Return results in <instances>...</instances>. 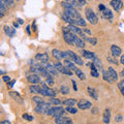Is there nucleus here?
I'll return each mask as SVG.
<instances>
[{"label": "nucleus", "instance_id": "35", "mask_svg": "<svg viewBox=\"0 0 124 124\" xmlns=\"http://www.w3.org/2000/svg\"><path fill=\"white\" fill-rule=\"evenodd\" d=\"M60 91H61L62 94H68L70 90H69V88L67 87V85L66 86H65V85H62V86L60 87Z\"/></svg>", "mask_w": 124, "mask_h": 124}, {"label": "nucleus", "instance_id": "54", "mask_svg": "<svg viewBox=\"0 0 124 124\" xmlns=\"http://www.w3.org/2000/svg\"><path fill=\"white\" fill-rule=\"evenodd\" d=\"M82 30H83V32H86V33H88V34H91V31H90V30H88L87 28L82 29Z\"/></svg>", "mask_w": 124, "mask_h": 124}, {"label": "nucleus", "instance_id": "42", "mask_svg": "<svg viewBox=\"0 0 124 124\" xmlns=\"http://www.w3.org/2000/svg\"><path fill=\"white\" fill-rule=\"evenodd\" d=\"M64 1H66V2H68V3H70V4H71L73 7L80 6V5H79V2H78V0H64Z\"/></svg>", "mask_w": 124, "mask_h": 124}, {"label": "nucleus", "instance_id": "4", "mask_svg": "<svg viewBox=\"0 0 124 124\" xmlns=\"http://www.w3.org/2000/svg\"><path fill=\"white\" fill-rule=\"evenodd\" d=\"M51 108V102H41L39 104H37L35 108V112L38 114H42V115H48L49 110Z\"/></svg>", "mask_w": 124, "mask_h": 124}, {"label": "nucleus", "instance_id": "55", "mask_svg": "<svg viewBox=\"0 0 124 124\" xmlns=\"http://www.w3.org/2000/svg\"><path fill=\"white\" fill-rule=\"evenodd\" d=\"M120 62H121L122 65H124V55H122L121 58H120Z\"/></svg>", "mask_w": 124, "mask_h": 124}, {"label": "nucleus", "instance_id": "58", "mask_svg": "<svg viewBox=\"0 0 124 124\" xmlns=\"http://www.w3.org/2000/svg\"><path fill=\"white\" fill-rule=\"evenodd\" d=\"M93 114H96V113H97V108H93Z\"/></svg>", "mask_w": 124, "mask_h": 124}, {"label": "nucleus", "instance_id": "53", "mask_svg": "<svg viewBox=\"0 0 124 124\" xmlns=\"http://www.w3.org/2000/svg\"><path fill=\"white\" fill-rule=\"evenodd\" d=\"M1 124H10V121H8V120H3V121H1Z\"/></svg>", "mask_w": 124, "mask_h": 124}, {"label": "nucleus", "instance_id": "51", "mask_svg": "<svg viewBox=\"0 0 124 124\" xmlns=\"http://www.w3.org/2000/svg\"><path fill=\"white\" fill-rule=\"evenodd\" d=\"M106 8H107V7L104 6L103 4H99V5H98V9H99L100 11H103V10L106 9Z\"/></svg>", "mask_w": 124, "mask_h": 124}, {"label": "nucleus", "instance_id": "50", "mask_svg": "<svg viewBox=\"0 0 124 124\" xmlns=\"http://www.w3.org/2000/svg\"><path fill=\"white\" fill-rule=\"evenodd\" d=\"M71 83H72V86H73V90L78 91V87H77V83L75 82V80H71Z\"/></svg>", "mask_w": 124, "mask_h": 124}, {"label": "nucleus", "instance_id": "32", "mask_svg": "<svg viewBox=\"0 0 124 124\" xmlns=\"http://www.w3.org/2000/svg\"><path fill=\"white\" fill-rule=\"evenodd\" d=\"M61 18H62V20L65 21L66 23H68V24H75V21H73L70 17H68L66 14H64V13H63V15L61 16Z\"/></svg>", "mask_w": 124, "mask_h": 124}, {"label": "nucleus", "instance_id": "22", "mask_svg": "<svg viewBox=\"0 0 124 124\" xmlns=\"http://www.w3.org/2000/svg\"><path fill=\"white\" fill-rule=\"evenodd\" d=\"M6 10H7V5L5 4V2L3 0H0V17H4V15L6 14Z\"/></svg>", "mask_w": 124, "mask_h": 124}, {"label": "nucleus", "instance_id": "56", "mask_svg": "<svg viewBox=\"0 0 124 124\" xmlns=\"http://www.w3.org/2000/svg\"><path fill=\"white\" fill-rule=\"evenodd\" d=\"M14 27H15V28H18V27H19V23L15 22V23H14Z\"/></svg>", "mask_w": 124, "mask_h": 124}, {"label": "nucleus", "instance_id": "20", "mask_svg": "<svg viewBox=\"0 0 124 124\" xmlns=\"http://www.w3.org/2000/svg\"><path fill=\"white\" fill-rule=\"evenodd\" d=\"M4 32L6 35H8V37H14L16 34V29L6 25V26H4Z\"/></svg>", "mask_w": 124, "mask_h": 124}, {"label": "nucleus", "instance_id": "31", "mask_svg": "<svg viewBox=\"0 0 124 124\" xmlns=\"http://www.w3.org/2000/svg\"><path fill=\"white\" fill-rule=\"evenodd\" d=\"M102 78L104 81H107L108 83H112L113 82V80H112V78L110 76V73H108V70H102Z\"/></svg>", "mask_w": 124, "mask_h": 124}, {"label": "nucleus", "instance_id": "47", "mask_svg": "<svg viewBox=\"0 0 124 124\" xmlns=\"http://www.w3.org/2000/svg\"><path fill=\"white\" fill-rule=\"evenodd\" d=\"M15 83H16V80H13V81H9V82H7L6 83V85H7V88H13L14 87V85H15Z\"/></svg>", "mask_w": 124, "mask_h": 124}, {"label": "nucleus", "instance_id": "48", "mask_svg": "<svg viewBox=\"0 0 124 124\" xmlns=\"http://www.w3.org/2000/svg\"><path fill=\"white\" fill-rule=\"evenodd\" d=\"M78 2H79L80 6H85L87 4V0H78Z\"/></svg>", "mask_w": 124, "mask_h": 124}, {"label": "nucleus", "instance_id": "59", "mask_svg": "<svg viewBox=\"0 0 124 124\" xmlns=\"http://www.w3.org/2000/svg\"><path fill=\"white\" fill-rule=\"evenodd\" d=\"M121 76H122V77H124V69H123V70L121 71Z\"/></svg>", "mask_w": 124, "mask_h": 124}, {"label": "nucleus", "instance_id": "57", "mask_svg": "<svg viewBox=\"0 0 124 124\" xmlns=\"http://www.w3.org/2000/svg\"><path fill=\"white\" fill-rule=\"evenodd\" d=\"M18 23H19V24H23V20H22V19H18Z\"/></svg>", "mask_w": 124, "mask_h": 124}, {"label": "nucleus", "instance_id": "39", "mask_svg": "<svg viewBox=\"0 0 124 124\" xmlns=\"http://www.w3.org/2000/svg\"><path fill=\"white\" fill-rule=\"evenodd\" d=\"M87 41H88L91 46H96V45H97V38H96V37L88 38V40H87Z\"/></svg>", "mask_w": 124, "mask_h": 124}, {"label": "nucleus", "instance_id": "17", "mask_svg": "<svg viewBox=\"0 0 124 124\" xmlns=\"http://www.w3.org/2000/svg\"><path fill=\"white\" fill-rule=\"evenodd\" d=\"M102 121L103 123L108 124L111 121V110L110 108H106L103 112V115H102Z\"/></svg>", "mask_w": 124, "mask_h": 124}, {"label": "nucleus", "instance_id": "43", "mask_svg": "<svg viewBox=\"0 0 124 124\" xmlns=\"http://www.w3.org/2000/svg\"><path fill=\"white\" fill-rule=\"evenodd\" d=\"M91 76L94 77V78H98L99 77V70H97V69H91Z\"/></svg>", "mask_w": 124, "mask_h": 124}, {"label": "nucleus", "instance_id": "45", "mask_svg": "<svg viewBox=\"0 0 124 124\" xmlns=\"http://www.w3.org/2000/svg\"><path fill=\"white\" fill-rule=\"evenodd\" d=\"M5 2V4L7 5V7H11L14 6V0H3Z\"/></svg>", "mask_w": 124, "mask_h": 124}, {"label": "nucleus", "instance_id": "14", "mask_svg": "<svg viewBox=\"0 0 124 124\" xmlns=\"http://www.w3.org/2000/svg\"><path fill=\"white\" fill-rule=\"evenodd\" d=\"M55 122L56 124H71L72 123V120L69 119V118H66V117H58V118H55Z\"/></svg>", "mask_w": 124, "mask_h": 124}, {"label": "nucleus", "instance_id": "7", "mask_svg": "<svg viewBox=\"0 0 124 124\" xmlns=\"http://www.w3.org/2000/svg\"><path fill=\"white\" fill-rule=\"evenodd\" d=\"M64 14H66L68 17H70L73 21H75V25H76V21L78 20V19L82 18L80 16V14L77 11V9L75 8V7H72V8H69V9H65L64 10Z\"/></svg>", "mask_w": 124, "mask_h": 124}, {"label": "nucleus", "instance_id": "10", "mask_svg": "<svg viewBox=\"0 0 124 124\" xmlns=\"http://www.w3.org/2000/svg\"><path fill=\"white\" fill-rule=\"evenodd\" d=\"M27 80H28V82L30 84H38L41 82V79L40 77L37 75V73H32V75H30L27 77Z\"/></svg>", "mask_w": 124, "mask_h": 124}, {"label": "nucleus", "instance_id": "8", "mask_svg": "<svg viewBox=\"0 0 124 124\" xmlns=\"http://www.w3.org/2000/svg\"><path fill=\"white\" fill-rule=\"evenodd\" d=\"M78 108L80 110H88V108H92V103L87 99H80L78 101Z\"/></svg>", "mask_w": 124, "mask_h": 124}, {"label": "nucleus", "instance_id": "25", "mask_svg": "<svg viewBox=\"0 0 124 124\" xmlns=\"http://www.w3.org/2000/svg\"><path fill=\"white\" fill-rule=\"evenodd\" d=\"M29 90L32 94H39V90H40V86H37L36 84H31V86L29 87Z\"/></svg>", "mask_w": 124, "mask_h": 124}, {"label": "nucleus", "instance_id": "13", "mask_svg": "<svg viewBox=\"0 0 124 124\" xmlns=\"http://www.w3.org/2000/svg\"><path fill=\"white\" fill-rule=\"evenodd\" d=\"M35 59L38 60L39 62H49V59H50V57L49 55L46 53H37L36 55H35Z\"/></svg>", "mask_w": 124, "mask_h": 124}, {"label": "nucleus", "instance_id": "23", "mask_svg": "<svg viewBox=\"0 0 124 124\" xmlns=\"http://www.w3.org/2000/svg\"><path fill=\"white\" fill-rule=\"evenodd\" d=\"M62 103L64 106H75V104H78V100L76 98H67V99H64Z\"/></svg>", "mask_w": 124, "mask_h": 124}, {"label": "nucleus", "instance_id": "11", "mask_svg": "<svg viewBox=\"0 0 124 124\" xmlns=\"http://www.w3.org/2000/svg\"><path fill=\"white\" fill-rule=\"evenodd\" d=\"M111 6L116 10V11H119L120 9L123 7V2L122 0H111Z\"/></svg>", "mask_w": 124, "mask_h": 124}, {"label": "nucleus", "instance_id": "3", "mask_svg": "<svg viewBox=\"0 0 124 124\" xmlns=\"http://www.w3.org/2000/svg\"><path fill=\"white\" fill-rule=\"evenodd\" d=\"M65 111L63 108L60 107V106H55L54 108H51L48 112V115L49 116H53L54 118H58V117H61L62 115L65 113Z\"/></svg>", "mask_w": 124, "mask_h": 124}, {"label": "nucleus", "instance_id": "30", "mask_svg": "<svg viewBox=\"0 0 124 124\" xmlns=\"http://www.w3.org/2000/svg\"><path fill=\"white\" fill-rule=\"evenodd\" d=\"M64 62H65V66H66V67H68L69 69H71V70H73V71L76 70L77 66H76V63H75V62L69 61V59H65Z\"/></svg>", "mask_w": 124, "mask_h": 124}, {"label": "nucleus", "instance_id": "46", "mask_svg": "<svg viewBox=\"0 0 124 124\" xmlns=\"http://www.w3.org/2000/svg\"><path fill=\"white\" fill-rule=\"evenodd\" d=\"M123 120V116L122 115H116L115 116V121L116 122H122Z\"/></svg>", "mask_w": 124, "mask_h": 124}, {"label": "nucleus", "instance_id": "24", "mask_svg": "<svg viewBox=\"0 0 124 124\" xmlns=\"http://www.w3.org/2000/svg\"><path fill=\"white\" fill-rule=\"evenodd\" d=\"M108 73H110V76H111V78H112V80L113 81H117L118 80V73L113 67H108Z\"/></svg>", "mask_w": 124, "mask_h": 124}, {"label": "nucleus", "instance_id": "37", "mask_svg": "<svg viewBox=\"0 0 124 124\" xmlns=\"http://www.w3.org/2000/svg\"><path fill=\"white\" fill-rule=\"evenodd\" d=\"M50 102H51V104H54V106H59V104L61 103L60 99L55 98V97H52L51 99H50Z\"/></svg>", "mask_w": 124, "mask_h": 124}, {"label": "nucleus", "instance_id": "36", "mask_svg": "<svg viewBox=\"0 0 124 124\" xmlns=\"http://www.w3.org/2000/svg\"><path fill=\"white\" fill-rule=\"evenodd\" d=\"M52 76H53V75H50L49 77H46V83L48 84L50 87H51V86H53V85H54V80H53Z\"/></svg>", "mask_w": 124, "mask_h": 124}, {"label": "nucleus", "instance_id": "26", "mask_svg": "<svg viewBox=\"0 0 124 124\" xmlns=\"http://www.w3.org/2000/svg\"><path fill=\"white\" fill-rule=\"evenodd\" d=\"M92 61H93V63L95 64V66L97 67V69H98L99 71H102V70H103V66H102L101 60H100V59H98V58L96 57V58H94V59H93Z\"/></svg>", "mask_w": 124, "mask_h": 124}, {"label": "nucleus", "instance_id": "40", "mask_svg": "<svg viewBox=\"0 0 124 124\" xmlns=\"http://www.w3.org/2000/svg\"><path fill=\"white\" fill-rule=\"evenodd\" d=\"M61 4H62V6L64 7V9H69V8H72V7H73V6L70 4V3H68V2H66V1H63V2L61 3ZM75 8H76V7H75Z\"/></svg>", "mask_w": 124, "mask_h": 124}, {"label": "nucleus", "instance_id": "38", "mask_svg": "<svg viewBox=\"0 0 124 124\" xmlns=\"http://www.w3.org/2000/svg\"><path fill=\"white\" fill-rule=\"evenodd\" d=\"M118 88H119L120 92H121V94L124 95V80H122L121 82L118 83Z\"/></svg>", "mask_w": 124, "mask_h": 124}, {"label": "nucleus", "instance_id": "6", "mask_svg": "<svg viewBox=\"0 0 124 124\" xmlns=\"http://www.w3.org/2000/svg\"><path fill=\"white\" fill-rule=\"evenodd\" d=\"M67 54H68V56H69V59H70L71 61H73L76 64L78 65H83L84 64V62L82 60V58H81L79 55H77L76 53H73L72 51H70V50H67Z\"/></svg>", "mask_w": 124, "mask_h": 124}, {"label": "nucleus", "instance_id": "28", "mask_svg": "<svg viewBox=\"0 0 124 124\" xmlns=\"http://www.w3.org/2000/svg\"><path fill=\"white\" fill-rule=\"evenodd\" d=\"M101 13H102V15H103V17L106 18V19H108V20H112V19H113V17H114V15H113V13H112L111 9L106 8L103 11H101Z\"/></svg>", "mask_w": 124, "mask_h": 124}, {"label": "nucleus", "instance_id": "33", "mask_svg": "<svg viewBox=\"0 0 124 124\" xmlns=\"http://www.w3.org/2000/svg\"><path fill=\"white\" fill-rule=\"evenodd\" d=\"M66 112H68L69 114H77L78 113V108H75V106H66Z\"/></svg>", "mask_w": 124, "mask_h": 124}, {"label": "nucleus", "instance_id": "1", "mask_svg": "<svg viewBox=\"0 0 124 124\" xmlns=\"http://www.w3.org/2000/svg\"><path fill=\"white\" fill-rule=\"evenodd\" d=\"M39 94H41L42 96H46V97H55L56 92L54 90H52V89L48 86L46 83H41Z\"/></svg>", "mask_w": 124, "mask_h": 124}, {"label": "nucleus", "instance_id": "44", "mask_svg": "<svg viewBox=\"0 0 124 124\" xmlns=\"http://www.w3.org/2000/svg\"><path fill=\"white\" fill-rule=\"evenodd\" d=\"M23 119H25V120H27V121H33V117L32 116H30V115H28V114H24L23 115Z\"/></svg>", "mask_w": 124, "mask_h": 124}, {"label": "nucleus", "instance_id": "27", "mask_svg": "<svg viewBox=\"0 0 124 124\" xmlns=\"http://www.w3.org/2000/svg\"><path fill=\"white\" fill-rule=\"evenodd\" d=\"M87 90H88V93H89V95L91 96V97L93 99H95V100H97L98 99V96H97V92H96L95 89H93L92 87H88L87 88Z\"/></svg>", "mask_w": 124, "mask_h": 124}, {"label": "nucleus", "instance_id": "41", "mask_svg": "<svg viewBox=\"0 0 124 124\" xmlns=\"http://www.w3.org/2000/svg\"><path fill=\"white\" fill-rule=\"evenodd\" d=\"M32 100H33V102H35V103H37V104L44 102V99H42L41 97H39V96H34Z\"/></svg>", "mask_w": 124, "mask_h": 124}, {"label": "nucleus", "instance_id": "12", "mask_svg": "<svg viewBox=\"0 0 124 124\" xmlns=\"http://www.w3.org/2000/svg\"><path fill=\"white\" fill-rule=\"evenodd\" d=\"M72 40H73V45L79 46V48H84L85 46V41L83 40V38H80L79 36H77V34L73 33L72 36Z\"/></svg>", "mask_w": 124, "mask_h": 124}, {"label": "nucleus", "instance_id": "5", "mask_svg": "<svg viewBox=\"0 0 124 124\" xmlns=\"http://www.w3.org/2000/svg\"><path fill=\"white\" fill-rule=\"evenodd\" d=\"M54 65H55V67L58 69V71L61 72V73H63V75H66V76H72V71H71V69H69L68 67L66 66H64V65H62L61 62H55L54 63Z\"/></svg>", "mask_w": 124, "mask_h": 124}, {"label": "nucleus", "instance_id": "60", "mask_svg": "<svg viewBox=\"0 0 124 124\" xmlns=\"http://www.w3.org/2000/svg\"><path fill=\"white\" fill-rule=\"evenodd\" d=\"M17 1H19V0H17Z\"/></svg>", "mask_w": 124, "mask_h": 124}, {"label": "nucleus", "instance_id": "16", "mask_svg": "<svg viewBox=\"0 0 124 124\" xmlns=\"http://www.w3.org/2000/svg\"><path fill=\"white\" fill-rule=\"evenodd\" d=\"M8 95L15 100V101H17V102H19V103H23V98L21 97V95L19 94L18 92H16V91H10V92L8 93Z\"/></svg>", "mask_w": 124, "mask_h": 124}, {"label": "nucleus", "instance_id": "2", "mask_svg": "<svg viewBox=\"0 0 124 124\" xmlns=\"http://www.w3.org/2000/svg\"><path fill=\"white\" fill-rule=\"evenodd\" d=\"M85 16H86L87 21L90 23V24H92V25L97 24L98 18H97V16L95 15V13L90 8V7H86V8H85Z\"/></svg>", "mask_w": 124, "mask_h": 124}, {"label": "nucleus", "instance_id": "34", "mask_svg": "<svg viewBox=\"0 0 124 124\" xmlns=\"http://www.w3.org/2000/svg\"><path fill=\"white\" fill-rule=\"evenodd\" d=\"M107 60L110 62V63H112V64H116V65L118 64L117 59H116V57H114L113 55H112V56H108V57H107Z\"/></svg>", "mask_w": 124, "mask_h": 124}, {"label": "nucleus", "instance_id": "29", "mask_svg": "<svg viewBox=\"0 0 124 124\" xmlns=\"http://www.w3.org/2000/svg\"><path fill=\"white\" fill-rule=\"evenodd\" d=\"M75 73H76L77 77L79 78L80 80H82V81H85V80H86V75H85V73H84L82 70H81L80 68H76Z\"/></svg>", "mask_w": 124, "mask_h": 124}, {"label": "nucleus", "instance_id": "21", "mask_svg": "<svg viewBox=\"0 0 124 124\" xmlns=\"http://www.w3.org/2000/svg\"><path fill=\"white\" fill-rule=\"evenodd\" d=\"M52 55L53 57L55 58L56 60H61L62 58H63V55H62V51H60V50H58V49H54L52 50Z\"/></svg>", "mask_w": 124, "mask_h": 124}, {"label": "nucleus", "instance_id": "18", "mask_svg": "<svg viewBox=\"0 0 124 124\" xmlns=\"http://www.w3.org/2000/svg\"><path fill=\"white\" fill-rule=\"evenodd\" d=\"M63 36H64V40L66 41L68 45H73V40H72L73 33L71 32V31H67V32H63Z\"/></svg>", "mask_w": 124, "mask_h": 124}, {"label": "nucleus", "instance_id": "15", "mask_svg": "<svg viewBox=\"0 0 124 124\" xmlns=\"http://www.w3.org/2000/svg\"><path fill=\"white\" fill-rule=\"evenodd\" d=\"M111 53H112V55H113L114 57H119V56H121L122 50L120 49L118 46L112 45V46H111Z\"/></svg>", "mask_w": 124, "mask_h": 124}, {"label": "nucleus", "instance_id": "9", "mask_svg": "<svg viewBox=\"0 0 124 124\" xmlns=\"http://www.w3.org/2000/svg\"><path fill=\"white\" fill-rule=\"evenodd\" d=\"M41 63H42V62H41ZM42 65H44V66L49 70V72L51 73V75H53V76H57L58 72H59L54 64H51V63H49V62H44Z\"/></svg>", "mask_w": 124, "mask_h": 124}, {"label": "nucleus", "instance_id": "52", "mask_svg": "<svg viewBox=\"0 0 124 124\" xmlns=\"http://www.w3.org/2000/svg\"><path fill=\"white\" fill-rule=\"evenodd\" d=\"M26 31H27V33H28L29 35H30V34H31V31H30V26H29V25L26 27Z\"/></svg>", "mask_w": 124, "mask_h": 124}, {"label": "nucleus", "instance_id": "49", "mask_svg": "<svg viewBox=\"0 0 124 124\" xmlns=\"http://www.w3.org/2000/svg\"><path fill=\"white\" fill-rule=\"evenodd\" d=\"M2 81H3V82H5V83L9 82V81H10V77L9 76H3L2 77Z\"/></svg>", "mask_w": 124, "mask_h": 124}, {"label": "nucleus", "instance_id": "19", "mask_svg": "<svg viewBox=\"0 0 124 124\" xmlns=\"http://www.w3.org/2000/svg\"><path fill=\"white\" fill-rule=\"evenodd\" d=\"M82 55H83V57L87 58V59H89V60H93L94 58H96L95 53L89 52V51H87V50H82Z\"/></svg>", "mask_w": 124, "mask_h": 124}]
</instances>
